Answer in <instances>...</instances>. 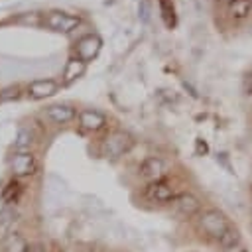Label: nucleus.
<instances>
[{
    "instance_id": "nucleus-16",
    "label": "nucleus",
    "mask_w": 252,
    "mask_h": 252,
    "mask_svg": "<svg viewBox=\"0 0 252 252\" xmlns=\"http://www.w3.org/2000/svg\"><path fill=\"white\" fill-rule=\"evenodd\" d=\"M20 193H22V185H20L18 181H10V183L6 185V189L2 191V201H4V203H14Z\"/></svg>"
},
{
    "instance_id": "nucleus-20",
    "label": "nucleus",
    "mask_w": 252,
    "mask_h": 252,
    "mask_svg": "<svg viewBox=\"0 0 252 252\" xmlns=\"http://www.w3.org/2000/svg\"><path fill=\"white\" fill-rule=\"evenodd\" d=\"M222 2H226V4H232V2H234V0H222Z\"/></svg>"
},
{
    "instance_id": "nucleus-8",
    "label": "nucleus",
    "mask_w": 252,
    "mask_h": 252,
    "mask_svg": "<svg viewBox=\"0 0 252 252\" xmlns=\"http://www.w3.org/2000/svg\"><path fill=\"white\" fill-rule=\"evenodd\" d=\"M45 26L55 32H71L75 26H79V18L65 12H49L45 16Z\"/></svg>"
},
{
    "instance_id": "nucleus-15",
    "label": "nucleus",
    "mask_w": 252,
    "mask_h": 252,
    "mask_svg": "<svg viewBox=\"0 0 252 252\" xmlns=\"http://www.w3.org/2000/svg\"><path fill=\"white\" fill-rule=\"evenodd\" d=\"M4 244H6V252H30L28 242H26V240L22 238V234H18V232L10 234V236L4 240Z\"/></svg>"
},
{
    "instance_id": "nucleus-10",
    "label": "nucleus",
    "mask_w": 252,
    "mask_h": 252,
    "mask_svg": "<svg viewBox=\"0 0 252 252\" xmlns=\"http://www.w3.org/2000/svg\"><path fill=\"white\" fill-rule=\"evenodd\" d=\"M18 222V211L14 207H4L0 211V242H4L10 234H14V226Z\"/></svg>"
},
{
    "instance_id": "nucleus-3",
    "label": "nucleus",
    "mask_w": 252,
    "mask_h": 252,
    "mask_svg": "<svg viewBox=\"0 0 252 252\" xmlns=\"http://www.w3.org/2000/svg\"><path fill=\"white\" fill-rule=\"evenodd\" d=\"M144 195H146L148 201H152V203H161V205H163V203H173V199L177 197L175 191H173V187H171L167 181H163V179L148 183Z\"/></svg>"
},
{
    "instance_id": "nucleus-6",
    "label": "nucleus",
    "mask_w": 252,
    "mask_h": 252,
    "mask_svg": "<svg viewBox=\"0 0 252 252\" xmlns=\"http://www.w3.org/2000/svg\"><path fill=\"white\" fill-rule=\"evenodd\" d=\"M140 175H142L148 183L163 179V175H165V163H163V159L158 158V156L146 158V159L140 163Z\"/></svg>"
},
{
    "instance_id": "nucleus-12",
    "label": "nucleus",
    "mask_w": 252,
    "mask_h": 252,
    "mask_svg": "<svg viewBox=\"0 0 252 252\" xmlns=\"http://www.w3.org/2000/svg\"><path fill=\"white\" fill-rule=\"evenodd\" d=\"M47 118L55 124H65V122H71L75 118V108L69 106V104H53L47 108Z\"/></svg>"
},
{
    "instance_id": "nucleus-1",
    "label": "nucleus",
    "mask_w": 252,
    "mask_h": 252,
    "mask_svg": "<svg viewBox=\"0 0 252 252\" xmlns=\"http://www.w3.org/2000/svg\"><path fill=\"white\" fill-rule=\"evenodd\" d=\"M195 222H197V230H199L207 240H213V242H219V240L234 226V224L230 222L228 215H226L224 211L217 209V207H207V209H203V211L197 215Z\"/></svg>"
},
{
    "instance_id": "nucleus-7",
    "label": "nucleus",
    "mask_w": 252,
    "mask_h": 252,
    "mask_svg": "<svg viewBox=\"0 0 252 252\" xmlns=\"http://www.w3.org/2000/svg\"><path fill=\"white\" fill-rule=\"evenodd\" d=\"M100 45H102V41H100V37H98L96 33H87V35H83V37L77 41V55H79V59H83L85 63L91 61V59L96 57V53L100 51Z\"/></svg>"
},
{
    "instance_id": "nucleus-17",
    "label": "nucleus",
    "mask_w": 252,
    "mask_h": 252,
    "mask_svg": "<svg viewBox=\"0 0 252 252\" xmlns=\"http://www.w3.org/2000/svg\"><path fill=\"white\" fill-rule=\"evenodd\" d=\"M32 144V134L28 132V130H22L20 132V136H18V142H16V148L20 150V148H28Z\"/></svg>"
},
{
    "instance_id": "nucleus-19",
    "label": "nucleus",
    "mask_w": 252,
    "mask_h": 252,
    "mask_svg": "<svg viewBox=\"0 0 252 252\" xmlns=\"http://www.w3.org/2000/svg\"><path fill=\"white\" fill-rule=\"evenodd\" d=\"M220 252H248V248L244 246V242H240V244H236V246H232L228 250H220Z\"/></svg>"
},
{
    "instance_id": "nucleus-11",
    "label": "nucleus",
    "mask_w": 252,
    "mask_h": 252,
    "mask_svg": "<svg viewBox=\"0 0 252 252\" xmlns=\"http://www.w3.org/2000/svg\"><path fill=\"white\" fill-rule=\"evenodd\" d=\"M28 91L33 98H45V96H51L57 91V83L53 79H37V81L30 83Z\"/></svg>"
},
{
    "instance_id": "nucleus-4",
    "label": "nucleus",
    "mask_w": 252,
    "mask_h": 252,
    "mask_svg": "<svg viewBox=\"0 0 252 252\" xmlns=\"http://www.w3.org/2000/svg\"><path fill=\"white\" fill-rule=\"evenodd\" d=\"M173 209H175V213L181 215L183 219L197 217V215L203 211L199 197H195L193 193H179V195L173 199Z\"/></svg>"
},
{
    "instance_id": "nucleus-18",
    "label": "nucleus",
    "mask_w": 252,
    "mask_h": 252,
    "mask_svg": "<svg viewBox=\"0 0 252 252\" xmlns=\"http://www.w3.org/2000/svg\"><path fill=\"white\" fill-rule=\"evenodd\" d=\"M20 96V89L18 87H10L0 94V100H10V98H18Z\"/></svg>"
},
{
    "instance_id": "nucleus-5",
    "label": "nucleus",
    "mask_w": 252,
    "mask_h": 252,
    "mask_svg": "<svg viewBox=\"0 0 252 252\" xmlns=\"http://www.w3.org/2000/svg\"><path fill=\"white\" fill-rule=\"evenodd\" d=\"M12 171L16 177H30L37 171V159L30 152H20L12 159Z\"/></svg>"
},
{
    "instance_id": "nucleus-9",
    "label": "nucleus",
    "mask_w": 252,
    "mask_h": 252,
    "mask_svg": "<svg viewBox=\"0 0 252 252\" xmlns=\"http://www.w3.org/2000/svg\"><path fill=\"white\" fill-rule=\"evenodd\" d=\"M79 126L87 132H98L106 126V116L98 110H81L79 112Z\"/></svg>"
},
{
    "instance_id": "nucleus-13",
    "label": "nucleus",
    "mask_w": 252,
    "mask_h": 252,
    "mask_svg": "<svg viewBox=\"0 0 252 252\" xmlns=\"http://www.w3.org/2000/svg\"><path fill=\"white\" fill-rule=\"evenodd\" d=\"M85 67H87V63H85L83 59H71V61H67L65 73H63L65 83H73L75 79H79V77L85 73Z\"/></svg>"
},
{
    "instance_id": "nucleus-2",
    "label": "nucleus",
    "mask_w": 252,
    "mask_h": 252,
    "mask_svg": "<svg viewBox=\"0 0 252 252\" xmlns=\"http://www.w3.org/2000/svg\"><path fill=\"white\" fill-rule=\"evenodd\" d=\"M132 144H134V140H132V136H130L128 132H124V130H112V132L102 140L100 152H102V156L114 159V158L124 156V154L132 148Z\"/></svg>"
},
{
    "instance_id": "nucleus-14",
    "label": "nucleus",
    "mask_w": 252,
    "mask_h": 252,
    "mask_svg": "<svg viewBox=\"0 0 252 252\" xmlns=\"http://www.w3.org/2000/svg\"><path fill=\"white\" fill-rule=\"evenodd\" d=\"M252 10V2L250 0H234L232 4H228V14L236 20H242L250 14Z\"/></svg>"
}]
</instances>
